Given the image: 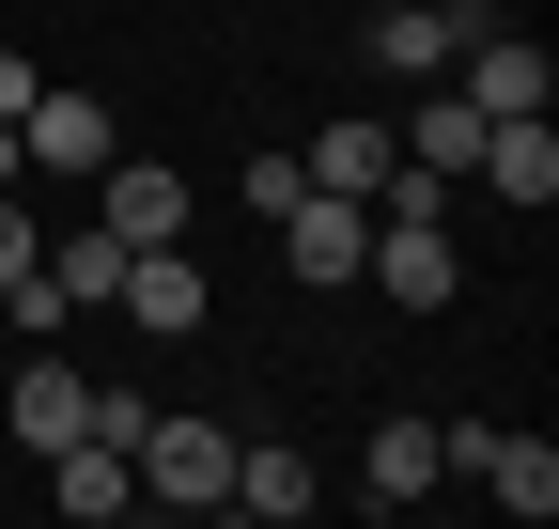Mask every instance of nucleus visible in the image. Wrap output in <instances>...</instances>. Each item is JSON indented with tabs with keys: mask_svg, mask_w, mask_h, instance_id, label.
<instances>
[{
	"mask_svg": "<svg viewBox=\"0 0 559 529\" xmlns=\"http://www.w3.org/2000/svg\"><path fill=\"white\" fill-rule=\"evenodd\" d=\"M481 483H498V498L544 529V514H559V451H544V436H498V451H481Z\"/></svg>",
	"mask_w": 559,
	"mask_h": 529,
	"instance_id": "dca6fc26",
	"label": "nucleus"
},
{
	"mask_svg": "<svg viewBox=\"0 0 559 529\" xmlns=\"http://www.w3.org/2000/svg\"><path fill=\"white\" fill-rule=\"evenodd\" d=\"M32 281H47L62 311H109V296H124V234L94 219V234H62V249H32Z\"/></svg>",
	"mask_w": 559,
	"mask_h": 529,
	"instance_id": "4468645a",
	"label": "nucleus"
},
{
	"mask_svg": "<svg viewBox=\"0 0 559 529\" xmlns=\"http://www.w3.org/2000/svg\"><path fill=\"white\" fill-rule=\"evenodd\" d=\"M481 187L544 219V203H559V125H544V109H513V125H481Z\"/></svg>",
	"mask_w": 559,
	"mask_h": 529,
	"instance_id": "6e6552de",
	"label": "nucleus"
},
{
	"mask_svg": "<svg viewBox=\"0 0 559 529\" xmlns=\"http://www.w3.org/2000/svg\"><path fill=\"white\" fill-rule=\"evenodd\" d=\"M47 498H62V514H79V529H109V514H140V451L79 421V436H62V451H47Z\"/></svg>",
	"mask_w": 559,
	"mask_h": 529,
	"instance_id": "423d86ee",
	"label": "nucleus"
},
{
	"mask_svg": "<svg viewBox=\"0 0 559 529\" xmlns=\"http://www.w3.org/2000/svg\"><path fill=\"white\" fill-rule=\"evenodd\" d=\"M466 32H481V0H373V62H389L404 94H419V79H451Z\"/></svg>",
	"mask_w": 559,
	"mask_h": 529,
	"instance_id": "7ed1b4c3",
	"label": "nucleus"
},
{
	"mask_svg": "<svg viewBox=\"0 0 559 529\" xmlns=\"http://www.w3.org/2000/svg\"><path fill=\"white\" fill-rule=\"evenodd\" d=\"M451 94H466L481 125H513V109H544V94H559V62H544V47H513V32H466V62H451Z\"/></svg>",
	"mask_w": 559,
	"mask_h": 529,
	"instance_id": "0eeeda50",
	"label": "nucleus"
},
{
	"mask_svg": "<svg viewBox=\"0 0 559 529\" xmlns=\"http://www.w3.org/2000/svg\"><path fill=\"white\" fill-rule=\"evenodd\" d=\"M32 94H47V79H32V47H0V125H16Z\"/></svg>",
	"mask_w": 559,
	"mask_h": 529,
	"instance_id": "a211bd4d",
	"label": "nucleus"
},
{
	"mask_svg": "<svg viewBox=\"0 0 559 529\" xmlns=\"http://www.w3.org/2000/svg\"><path fill=\"white\" fill-rule=\"evenodd\" d=\"M79 421H94V374H79V358H32V374H16V451L47 468V451L79 436Z\"/></svg>",
	"mask_w": 559,
	"mask_h": 529,
	"instance_id": "f8f14e48",
	"label": "nucleus"
},
{
	"mask_svg": "<svg viewBox=\"0 0 559 529\" xmlns=\"http://www.w3.org/2000/svg\"><path fill=\"white\" fill-rule=\"evenodd\" d=\"M358 249H373V203H342V187H296L280 203V264L296 281H358Z\"/></svg>",
	"mask_w": 559,
	"mask_h": 529,
	"instance_id": "20e7f679",
	"label": "nucleus"
},
{
	"mask_svg": "<svg viewBox=\"0 0 559 529\" xmlns=\"http://www.w3.org/2000/svg\"><path fill=\"white\" fill-rule=\"evenodd\" d=\"M296 172H311V187H342V203H373V187L404 172V141H389V109H342V125H326Z\"/></svg>",
	"mask_w": 559,
	"mask_h": 529,
	"instance_id": "1a4fd4ad",
	"label": "nucleus"
},
{
	"mask_svg": "<svg viewBox=\"0 0 559 529\" xmlns=\"http://www.w3.org/2000/svg\"><path fill=\"white\" fill-rule=\"evenodd\" d=\"M16 281H32V203L0 187V296H16Z\"/></svg>",
	"mask_w": 559,
	"mask_h": 529,
	"instance_id": "f3484780",
	"label": "nucleus"
},
{
	"mask_svg": "<svg viewBox=\"0 0 559 529\" xmlns=\"http://www.w3.org/2000/svg\"><path fill=\"white\" fill-rule=\"evenodd\" d=\"M389 141H404V172H436V187H451V172H481V109H466L451 79H419V109L389 125Z\"/></svg>",
	"mask_w": 559,
	"mask_h": 529,
	"instance_id": "9d476101",
	"label": "nucleus"
},
{
	"mask_svg": "<svg viewBox=\"0 0 559 529\" xmlns=\"http://www.w3.org/2000/svg\"><path fill=\"white\" fill-rule=\"evenodd\" d=\"M109 311L140 327V343H187V327L218 311V281H202V264H187V249L156 234V249H124V296H109Z\"/></svg>",
	"mask_w": 559,
	"mask_h": 529,
	"instance_id": "f03ea898",
	"label": "nucleus"
},
{
	"mask_svg": "<svg viewBox=\"0 0 559 529\" xmlns=\"http://www.w3.org/2000/svg\"><path fill=\"white\" fill-rule=\"evenodd\" d=\"M140 498L156 514H218L234 498V436L218 421H140Z\"/></svg>",
	"mask_w": 559,
	"mask_h": 529,
	"instance_id": "f257e3e1",
	"label": "nucleus"
},
{
	"mask_svg": "<svg viewBox=\"0 0 559 529\" xmlns=\"http://www.w3.org/2000/svg\"><path fill=\"white\" fill-rule=\"evenodd\" d=\"M358 498H373V514L436 498V421H373V451H358Z\"/></svg>",
	"mask_w": 559,
	"mask_h": 529,
	"instance_id": "2eb2a0df",
	"label": "nucleus"
},
{
	"mask_svg": "<svg viewBox=\"0 0 559 529\" xmlns=\"http://www.w3.org/2000/svg\"><path fill=\"white\" fill-rule=\"evenodd\" d=\"M94 219H109L124 249H156V234H187V172H140V156H109V172H94Z\"/></svg>",
	"mask_w": 559,
	"mask_h": 529,
	"instance_id": "9b49d317",
	"label": "nucleus"
},
{
	"mask_svg": "<svg viewBox=\"0 0 559 529\" xmlns=\"http://www.w3.org/2000/svg\"><path fill=\"white\" fill-rule=\"evenodd\" d=\"M16 172H32V156H16V125H0V187H16Z\"/></svg>",
	"mask_w": 559,
	"mask_h": 529,
	"instance_id": "6ab92c4d",
	"label": "nucleus"
},
{
	"mask_svg": "<svg viewBox=\"0 0 559 529\" xmlns=\"http://www.w3.org/2000/svg\"><path fill=\"white\" fill-rule=\"evenodd\" d=\"M16 156H32V172H109L124 125H109V94H32V109H16Z\"/></svg>",
	"mask_w": 559,
	"mask_h": 529,
	"instance_id": "39448f33",
	"label": "nucleus"
},
{
	"mask_svg": "<svg viewBox=\"0 0 559 529\" xmlns=\"http://www.w3.org/2000/svg\"><path fill=\"white\" fill-rule=\"evenodd\" d=\"M311 498H326V483H311V451H296V436H264V451L234 436V514H264V529H296Z\"/></svg>",
	"mask_w": 559,
	"mask_h": 529,
	"instance_id": "ddd939ff",
	"label": "nucleus"
}]
</instances>
